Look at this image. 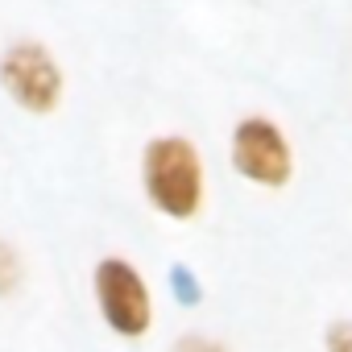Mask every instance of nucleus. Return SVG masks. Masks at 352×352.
Listing matches in <instances>:
<instances>
[{"label": "nucleus", "instance_id": "nucleus-3", "mask_svg": "<svg viewBox=\"0 0 352 352\" xmlns=\"http://www.w3.org/2000/svg\"><path fill=\"white\" fill-rule=\"evenodd\" d=\"M228 162H232V170L241 174V179L253 183V187L282 191L294 179L290 137L270 116H245V120H236L232 141H228Z\"/></svg>", "mask_w": 352, "mask_h": 352}, {"label": "nucleus", "instance_id": "nucleus-2", "mask_svg": "<svg viewBox=\"0 0 352 352\" xmlns=\"http://www.w3.org/2000/svg\"><path fill=\"white\" fill-rule=\"evenodd\" d=\"M91 298L112 336L145 340L153 331V290L129 257L108 253L91 265Z\"/></svg>", "mask_w": 352, "mask_h": 352}, {"label": "nucleus", "instance_id": "nucleus-8", "mask_svg": "<svg viewBox=\"0 0 352 352\" xmlns=\"http://www.w3.org/2000/svg\"><path fill=\"white\" fill-rule=\"evenodd\" d=\"M170 278L179 282V286H174V294H179L187 307H195V302L204 298V290H195V278H191V270H187V265H174V270H170Z\"/></svg>", "mask_w": 352, "mask_h": 352}, {"label": "nucleus", "instance_id": "nucleus-5", "mask_svg": "<svg viewBox=\"0 0 352 352\" xmlns=\"http://www.w3.org/2000/svg\"><path fill=\"white\" fill-rule=\"evenodd\" d=\"M25 282V257L13 241L0 236V298H13Z\"/></svg>", "mask_w": 352, "mask_h": 352}, {"label": "nucleus", "instance_id": "nucleus-6", "mask_svg": "<svg viewBox=\"0 0 352 352\" xmlns=\"http://www.w3.org/2000/svg\"><path fill=\"white\" fill-rule=\"evenodd\" d=\"M170 352H232V348H228L224 340L208 336V331H183L179 340H174Z\"/></svg>", "mask_w": 352, "mask_h": 352}, {"label": "nucleus", "instance_id": "nucleus-7", "mask_svg": "<svg viewBox=\"0 0 352 352\" xmlns=\"http://www.w3.org/2000/svg\"><path fill=\"white\" fill-rule=\"evenodd\" d=\"M323 352H352V319H331L323 327Z\"/></svg>", "mask_w": 352, "mask_h": 352}, {"label": "nucleus", "instance_id": "nucleus-4", "mask_svg": "<svg viewBox=\"0 0 352 352\" xmlns=\"http://www.w3.org/2000/svg\"><path fill=\"white\" fill-rule=\"evenodd\" d=\"M0 87H5V96L21 112L50 116L63 104L67 79H63V67L50 54V46H42V42H13L5 54H0Z\"/></svg>", "mask_w": 352, "mask_h": 352}, {"label": "nucleus", "instance_id": "nucleus-1", "mask_svg": "<svg viewBox=\"0 0 352 352\" xmlns=\"http://www.w3.org/2000/svg\"><path fill=\"white\" fill-rule=\"evenodd\" d=\"M141 191L157 216L174 224L195 220L208 204V174L195 141L183 133L149 137L141 149Z\"/></svg>", "mask_w": 352, "mask_h": 352}]
</instances>
